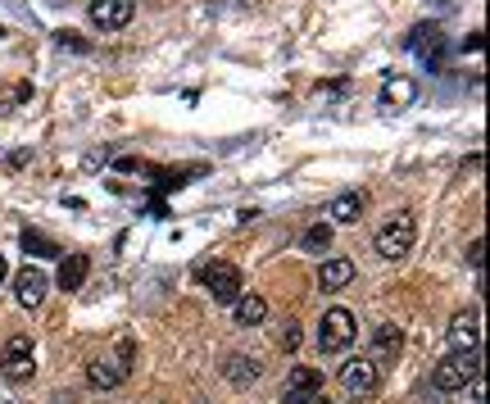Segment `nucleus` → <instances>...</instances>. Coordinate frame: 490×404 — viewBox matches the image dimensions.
<instances>
[{
  "label": "nucleus",
  "instance_id": "1",
  "mask_svg": "<svg viewBox=\"0 0 490 404\" xmlns=\"http://www.w3.org/2000/svg\"><path fill=\"white\" fill-rule=\"evenodd\" d=\"M481 377V350H467V354H445L436 368H431V386L436 390H445V395H454L458 386H467V381H476Z\"/></svg>",
  "mask_w": 490,
  "mask_h": 404
},
{
  "label": "nucleus",
  "instance_id": "2",
  "mask_svg": "<svg viewBox=\"0 0 490 404\" xmlns=\"http://www.w3.org/2000/svg\"><path fill=\"white\" fill-rule=\"evenodd\" d=\"M413 236H418V223H413L408 209H399V214H390V218L377 227V255H381V259H404V255L413 250Z\"/></svg>",
  "mask_w": 490,
  "mask_h": 404
},
{
  "label": "nucleus",
  "instance_id": "3",
  "mask_svg": "<svg viewBox=\"0 0 490 404\" xmlns=\"http://www.w3.org/2000/svg\"><path fill=\"white\" fill-rule=\"evenodd\" d=\"M354 336H359L354 313H350L345 304H331V309L322 313V322H318V350H322V354L350 350V345H354Z\"/></svg>",
  "mask_w": 490,
  "mask_h": 404
},
{
  "label": "nucleus",
  "instance_id": "4",
  "mask_svg": "<svg viewBox=\"0 0 490 404\" xmlns=\"http://www.w3.org/2000/svg\"><path fill=\"white\" fill-rule=\"evenodd\" d=\"M37 345L28 341V336H10L5 341V350H0V372H5V381H33V372H37V354H33Z\"/></svg>",
  "mask_w": 490,
  "mask_h": 404
},
{
  "label": "nucleus",
  "instance_id": "5",
  "mask_svg": "<svg viewBox=\"0 0 490 404\" xmlns=\"http://www.w3.org/2000/svg\"><path fill=\"white\" fill-rule=\"evenodd\" d=\"M200 282H205V291H209L214 300H223V304H236V295H241V268L227 264V259H209V264L200 268Z\"/></svg>",
  "mask_w": 490,
  "mask_h": 404
},
{
  "label": "nucleus",
  "instance_id": "6",
  "mask_svg": "<svg viewBox=\"0 0 490 404\" xmlns=\"http://www.w3.org/2000/svg\"><path fill=\"white\" fill-rule=\"evenodd\" d=\"M132 10H137L132 0H91L87 19H91L96 33H123L132 24Z\"/></svg>",
  "mask_w": 490,
  "mask_h": 404
},
{
  "label": "nucleus",
  "instance_id": "7",
  "mask_svg": "<svg viewBox=\"0 0 490 404\" xmlns=\"http://www.w3.org/2000/svg\"><path fill=\"white\" fill-rule=\"evenodd\" d=\"M313 395H322V372L318 368H291L286 386H282V404H309Z\"/></svg>",
  "mask_w": 490,
  "mask_h": 404
},
{
  "label": "nucleus",
  "instance_id": "8",
  "mask_svg": "<svg viewBox=\"0 0 490 404\" xmlns=\"http://www.w3.org/2000/svg\"><path fill=\"white\" fill-rule=\"evenodd\" d=\"M449 350H454V354L481 350V313H476V309H463V313L449 318Z\"/></svg>",
  "mask_w": 490,
  "mask_h": 404
},
{
  "label": "nucleus",
  "instance_id": "9",
  "mask_svg": "<svg viewBox=\"0 0 490 404\" xmlns=\"http://www.w3.org/2000/svg\"><path fill=\"white\" fill-rule=\"evenodd\" d=\"M46 291H51V277H46L37 264H28V268L14 277V295H19L24 309H37V304L46 300Z\"/></svg>",
  "mask_w": 490,
  "mask_h": 404
},
{
  "label": "nucleus",
  "instance_id": "10",
  "mask_svg": "<svg viewBox=\"0 0 490 404\" xmlns=\"http://www.w3.org/2000/svg\"><path fill=\"white\" fill-rule=\"evenodd\" d=\"M341 386L350 395H372L377 390V363L372 359H350L341 363Z\"/></svg>",
  "mask_w": 490,
  "mask_h": 404
},
{
  "label": "nucleus",
  "instance_id": "11",
  "mask_svg": "<svg viewBox=\"0 0 490 404\" xmlns=\"http://www.w3.org/2000/svg\"><path fill=\"white\" fill-rule=\"evenodd\" d=\"M418 96V82L413 78H386L381 82V110H408Z\"/></svg>",
  "mask_w": 490,
  "mask_h": 404
},
{
  "label": "nucleus",
  "instance_id": "12",
  "mask_svg": "<svg viewBox=\"0 0 490 404\" xmlns=\"http://www.w3.org/2000/svg\"><path fill=\"white\" fill-rule=\"evenodd\" d=\"M123 377H128V372L119 368V359H114V354H110V359H91V363H87V381H91L96 390H114V386H123Z\"/></svg>",
  "mask_w": 490,
  "mask_h": 404
},
{
  "label": "nucleus",
  "instance_id": "13",
  "mask_svg": "<svg viewBox=\"0 0 490 404\" xmlns=\"http://www.w3.org/2000/svg\"><path fill=\"white\" fill-rule=\"evenodd\" d=\"M350 277H354V264H350V259H327V264L318 268V286H322L327 295L345 291V286H350Z\"/></svg>",
  "mask_w": 490,
  "mask_h": 404
},
{
  "label": "nucleus",
  "instance_id": "14",
  "mask_svg": "<svg viewBox=\"0 0 490 404\" xmlns=\"http://www.w3.org/2000/svg\"><path fill=\"white\" fill-rule=\"evenodd\" d=\"M363 209H368V196L363 191H345V196H336L331 200V223H359L363 218Z\"/></svg>",
  "mask_w": 490,
  "mask_h": 404
},
{
  "label": "nucleus",
  "instance_id": "15",
  "mask_svg": "<svg viewBox=\"0 0 490 404\" xmlns=\"http://www.w3.org/2000/svg\"><path fill=\"white\" fill-rule=\"evenodd\" d=\"M87 273H91V259H87V255H64V264H60V277H55V282H60L64 291H78V286L87 282Z\"/></svg>",
  "mask_w": 490,
  "mask_h": 404
},
{
  "label": "nucleus",
  "instance_id": "16",
  "mask_svg": "<svg viewBox=\"0 0 490 404\" xmlns=\"http://www.w3.org/2000/svg\"><path fill=\"white\" fill-rule=\"evenodd\" d=\"M236 327H259L268 318V300L264 295H236Z\"/></svg>",
  "mask_w": 490,
  "mask_h": 404
},
{
  "label": "nucleus",
  "instance_id": "17",
  "mask_svg": "<svg viewBox=\"0 0 490 404\" xmlns=\"http://www.w3.org/2000/svg\"><path fill=\"white\" fill-rule=\"evenodd\" d=\"M259 372H264V363H259V359H245V354H232V359L223 363V377H227L232 386H250Z\"/></svg>",
  "mask_w": 490,
  "mask_h": 404
},
{
  "label": "nucleus",
  "instance_id": "18",
  "mask_svg": "<svg viewBox=\"0 0 490 404\" xmlns=\"http://www.w3.org/2000/svg\"><path fill=\"white\" fill-rule=\"evenodd\" d=\"M372 345H377L386 359H395V354L404 350V332H399L395 322H381V327H377V336H372Z\"/></svg>",
  "mask_w": 490,
  "mask_h": 404
},
{
  "label": "nucleus",
  "instance_id": "19",
  "mask_svg": "<svg viewBox=\"0 0 490 404\" xmlns=\"http://www.w3.org/2000/svg\"><path fill=\"white\" fill-rule=\"evenodd\" d=\"M300 245H304L309 255H322V250L331 245V223H313V227L300 236Z\"/></svg>",
  "mask_w": 490,
  "mask_h": 404
},
{
  "label": "nucleus",
  "instance_id": "20",
  "mask_svg": "<svg viewBox=\"0 0 490 404\" xmlns=\"http://www.w3.org/2000/svg\"><path fill=\"white\" fill-rule=\"evenodd\" d=\"M24 250H28V255H55V241H46V236H37V232H24Z\"/></svg>",
  "mask_w": 490,
  "mask_h": 404
},
{
  "label": "nucleus",
  "instance_id": "21",
  "mask_svg": "<svg viewBox=\"0 0 490 404\" xmlns=\"http://www.w3.org/2000/svg\"><path fill=\"white\" fill-rule=\"evenodd\" d=\"M114 359H119V368H123V372H132V359H137V345H132V336H123V341L114 345Z\"/></svg>",
  "mask_w": 490,
  "mask_h": 404
},
{
  "label": "nucleus",
  "instance_id": "22",
  "mask_svg": "<svg viewBox=\"0 0 490 404\" xmlns=\"http://www.w3.org/2000/svg\"><path fill=\"white\" fill-rule=\"evenodd\" d=\"M445 399H449V395H445V390H436V386L427 381V386H422V399H418V404H445Z\"/></svg>",
  "mask_w": 490,
  "mask_h": 404
},
{
  "label": "nucleus",
  "instance_id": "23",
  "mask_svg": "<svg viewBox=\"0 0 490 404\" xmlns=\"http://www.w3.org/2000/svg\"><path fill=\"white\" fill-rule=\"evenodd\" d=\"M282 345H286V350H295V345H300V327H295V322L282 332Z\"/></svg>",
  "mask_w": 490,
  "mask_h": 404
},
{
  "label": "nucleus",
  "instance_id": "24",
  "mask_svg": "<svg viewBox=\"0 0 490 404\" xmlns=\"http://www.w3.org/2000/svg\"><path fill=\"white\" fill-rule=\"evenodd\" d=\"M60 46H69V51H87V42H82V37H69V33H60Z\"/></svg>",
  "mask_w": 490,
  "mask_h": 404
},
{
  "label": "nucleus",
  "instance_id": "25",
  "mask_svg": "<svg viewBox=\"0 0 490 404\" xmlns=\"http://www.w3.org/2000/svg\"><path fill=\"white\" fill-rule=\"evenodd\" d=\"M309 404H327V399H322V395H313V399H309Z\"/></svg>",
  "mask_w": 490,
  "mask_h": 404
},
{
  "label": "nucleus",
  "instance_id": "26",
  "mask_svg": "<svg viewBox=\"0 0 490 404\" xmlns=\"http://www.w3.org/2000/svg\"><path fill=\"white\" fill-rule=\"evenodd\" d=\"M0 282H5V259H0Z\"/></svg>",
  "mask_w": 490,
  "mask_h": 404
},
{
  "label": "nucleus",
  "instance_id": "27",
  "mask_svg": "<svg viewBox=\"0 0 490 404\" xmlns=\"http://www.w3.org/2000/svg\"><path fill=\"white\" fill-rule=\"evenodd\" d=\"M60 404H64V399H60Z\"/></svg>",
  "mask_w": 490,
  "mask_h": 404
}]
</instances>
